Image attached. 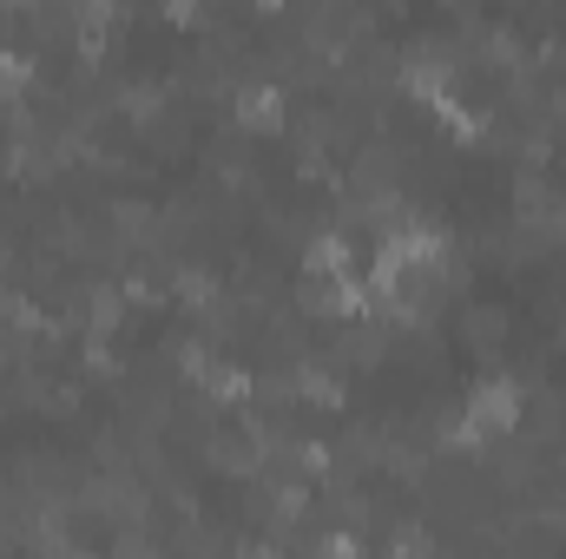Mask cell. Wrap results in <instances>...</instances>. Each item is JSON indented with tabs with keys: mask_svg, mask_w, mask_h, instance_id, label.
<instances>
[{
	"mask_svg": "<svg viewBox=\"0 0 566 559\" xmlns=\"http://www.w3.org/2000/svg\"><path fill=\"white\" fill-rule=\"evenodd\" d=\"M468 441H494L521 421V382L514 376H481L474 395H468Z\"/></svg>",
	"mask_w": 566,
	"mask_h": 559,
	"instance_id": "1",
	"label": "cell"
},
{
	"mask_svg": "<svg viewBox=\"0 0 566 559\" xmlns=\"http://www.w3.org/2000/svg\"><path fill=\"white\" fill-rule=\"evenodd\" d=\"M349 271H356V251H349V238H316V244H310V277L349 283Z\"/></svg>",
	"mask_w": 566,
	"mask_h": 559,
	"instance_id": "2",
	"label": "cell"
}]
</instances>
